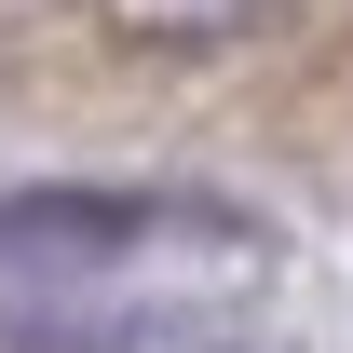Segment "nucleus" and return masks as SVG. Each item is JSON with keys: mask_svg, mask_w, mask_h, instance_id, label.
I'll use <instances>...</instances> for the list:
<instances>
[{"mask_svg": "<svg viewBox=\"0 0 353 353\" xmlns=\"http://www.w3.org/2000/svg\"><path fill=\"white\" fill-rule=\"evenodd\" d=\"M150 245H259V231L190 190H0V285H82Z\"/></svg>", "mask_w": 353, "mask_h": 353, "instance_id": "f257e3e1", "label": "nucleus"}, {"mask_svg": "<svg viewBox=\"0 0 353 353\" xmlns=\"http://www.w3.org/2000/svg\"><path fill=\"white\" fill-rule=\"evenodd\" d=\"M190 312H95V299H0V353H176Z\"/></svg>", "mask_w": 353, "mask_h": 353, "instance_id": "f03ea898", "label": "nucleus"}]
</instances>
